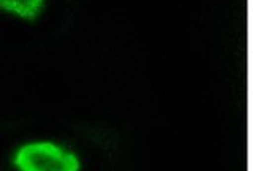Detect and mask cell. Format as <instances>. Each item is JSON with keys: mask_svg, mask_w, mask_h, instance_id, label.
<instances>
[{"mask_svg": "<svg viewBox=\"0 0 253 171\" xmlns=\"http://www.w3.org/2000/svg\"><path fill=\"white\" fill-rule=\"evenodd\" d=\"M19 171H78L76 155L52 143H30L22 146L14 155Z\"/></svg>", "mask_w": 253, "mask_h": 171, "instance_id": "obj_1", "label": "cell"}, {"mask_svg": "<svg viewBox=\"0 0 253 171\" xmlns=\"http://www.w3.org/2000/svg\"><path fill=\"white\" fill-rule=\"evenodd\" d=\"M44 0H0V10L24 19H35L43 10Z\"/></svg>", "mask_w": 253, "mask_h": 171, "instance_id": "obj_2", "label": "cell"}]
</instances>
